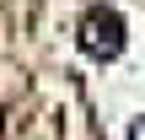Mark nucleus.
Segmentation results:
<instances>
[{
    "label": "nucleus",
    "instance_id": "nucleus-1",
    "mask_svg": "<svg viewBox=\"0 0 145 140\" xmlns=\"http://www.w3.org/2000/svg\"><path fill=\"white\" fill-rule=\"evenodd\" d=\"M81 49L97 54V59H113V54L124 49V16H118L113 5H91V11L81 16Z\"/></svg>",
    "mask_w": 145,
    "mask_h": 140
},
{
    "label": "nucleus",
    "instance_id": "nucleus-2",
    "mask_svg": "<svg viewBox=\"0 0 145 140\" xmlns=\"http://www.w3.org/2000/svg\"><path fill=\"white\" fill-rule=\"evenodd\" d=\"M129 140H145V119H140V124H135V129H129Z\"/></svg>",
    "mask_w": 145,
    "mask_h": 140
}]
</instances>
